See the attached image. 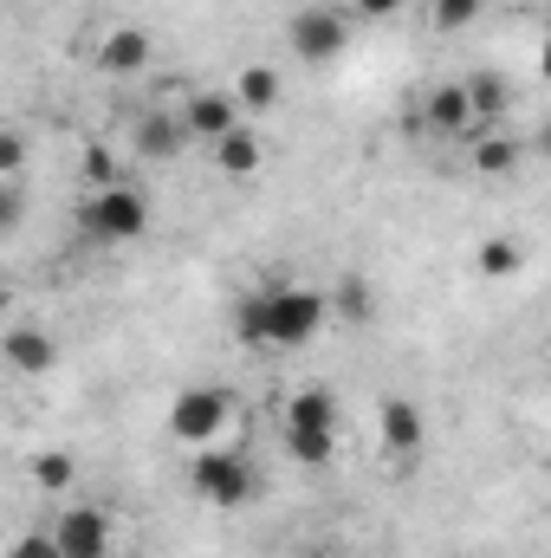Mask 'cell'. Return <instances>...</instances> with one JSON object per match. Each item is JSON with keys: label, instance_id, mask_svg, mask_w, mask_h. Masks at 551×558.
<instances>
[{"label": "cell", "instance_id": "6da1fadb", "mask_svg": "<svg viewBox=\"0 0 551 558\" xmlns=\"http://www.w3.org/2000/svg\"><path fill=\"white\" fill-rule=\"evenodd\" d=\"M279 441H285V454L298 468H325L338 454V403H331V390H318V384L292 390L285 410H279Z\"/></svg>", "mask_w": 551, "mask_h": 558}, {"label": "cell", "instance_id": "7a4b0ae2", "mask_svg": "<svg viewBox=\"0 0 551 558\" xmlns=\"http://www.w3.org/2000/svg\"><path fill=\"white\" fill-rule=\"evenodd\" d=\"M188 494L208 500V507H221V513H234V507H247V500L260 494V468H254L241 448H228V441L195 448V461H188Z\"/></svg>", "mask_w": 551, "mask_h": 558}, {"label": "cell", "instance_id": "3957f363", "mask_svg": "<svg viewBox=\"0 0 551 558\" xmlns=\"http://www.w3.org/2000/svg\"><path fill=\"white\" fill-rule=\"evenodd\" d=\"M78 228L105 247H124V241H143L149 234V195L131 189V182H111V189H91L85 208H78Z\"/></svg>", "mask_w": 551, "mask_h": 558}, {"label": "cell", "instance_id": "277c9868", "mask_svg": "<svg viewBox=\"0 0 551 558\" xmlns=\"http://www.w3.org/2000/svg\"><path fill=\"white\" fill-rule=\"evenodd\" d=\"M260 292H267V351H305L331 318L325 292L311 286H260Z\"/></svg>", "mask_w": 551, "mask_h": 558}, {"label": "cell", "instance_id": "5b68a950", "mask_svg": "<svg viewBox=\"0 0 551 558\" xmlns=\"http://www.w3.org/2000/svg\"><path fill=\"white\" fill-rule=\"evenodd\" d=\"M228 428H234V397L215 384H188L169 403V435L182 448H215V441H228Z\"/></svg>", "mask_w": 551, "mask_h": 558}, {"label": "cell", "instance_id": "8992f818", "mask_svg": "<svg viewBox=\"0 0 551 558\" xmlns=\"http://www.w3.org/2000/svg\"><path fill=\"white\" fill-rule=\"evenodd\" d=\"M285 39H292L298 65H331V59L351 52V13L344 7H298L292 26H285Z\"/></svg>", "mask_w": 551, "mask_h": 558}, {"label": "cell", "instance_id": "52a82bcc", "mask_svg": "<svg viewBox=\"0 0 551 558\" xmlns=\"http://www.w3.org/2000/svg\"><path fill=\"white\" fill-rule=\"evenodd\" d=\"M46 533H52L59 558H111V546H118V539H111V520H105L98 507H65Z\"/></svg>", "mask_w": 551, "mask_h": 558}, {"label": "cell", "instance_id": "ba28073f", "mask_svg": "<svg viewBox=\"0 0 551 558\" xmlns=\"http://www.w3.org/2000/svg\"><path fill=\"white\" fill-rule=\"evenodd\" d=\"M175 124H182V137L215 143V137H228V131L241 124V105H234L228 92H188L182 111H175Z\"/></svg>", "mask_w": 551, "mask_h": 558}, {"label": "cell", "instance_id": "9c48e42d", "mask_svg": "<svg viewBox=\"0 0 551 558\" xmlns=\"http://www.w3.org/2000/svg\"><path fill=\"white\" fill-rule=\"evenodd\" d=\"M0 357H7V371H20V377H52L59 338H52L46 325H13V331L0 338Z\"/></svg>", "mask_w": 551, "mask_h": 558}, {"label": "cell", "instance_id": "30bf717a", "mask_svg": "<svg viewBox=\"0 0 551 558\" xmlns=\"http://www.w3.org/2000/svg\"><path fill=\"white\" fill-rule=\"evenodd\" d=\"M377 441H383L390 461H409L415 448L428 441V422H421V410H415L409 397H390V403L377 410Z\"/></svg>", "mask_w": 551, "mask_h": 558}, {"label": "cell", "instance_id": "8fae6325", "mask_svg": "<svg viewBox=\"0 0 551 558\" xmlns=\"http://www.w3.org/2000/svg\"><path fill=\"white\" fill-rule=\"evenodd\" d=\"M415 124H421V131H434V137H480V131H474V105H467V85H434Z\"/></svg>", "mask_w": 551, "mask_h": 558}, {"label": "cell", "instance_id": "7c38bea8", "mask_svg": "<svg viewBox=\"0 0 551 558\" xmlns=\"http://www.w3.org/2000/svg\"><path fill=\"white\" fill-rule=\"evenodd\" d=\"M149 59H156V39L143 26H111L98 46V72H111V78H137V72H149Z\"/></svg>", "mask_w": 551, "mask_h": 558}, {"label": "cell", "instance_id": "4fadbf2b", "mask_svg": "<svg viewBox=\"0 0 551 558\" xmlns=\"http://www.w3.org/2000/svg\"><path fill=\"white\" fill-rule=\"evenodd\" d=\"M208 149H215V169H221L228 182H254V175L267 169V143H260L254 124H234L228 137H215Z\"/></svg>", "mask_w": 551, "mask_h": 558}, {"label": "cell", "instance_id": "5bb4252c", "mask_svg": "<svg viewBox=\"0 0 551 558\" xmlns=\"http://www.w3.org/2000/svg\"><path fill=\"white\" fill-rule=\"evenodd\" d=\"M131 143H137V162H169L175 149H182V124H175V111H143L137 131H131Z\"/></svg>", "mask_w": 551, "mask_h": 558}, {"label": "cell", "instance_id": "9a60e30c", "mask_svg": "<svg viewBox=\"0 0 551 558\" xmlns=\"http://www.w3.org/2000/svg\"><path fill=\"white\" fill-rule=\"evenodd\" d=\"M467 105H474V131H500V118L513 111V85L500 72H480L467 78Z\"/></svg>", "mask_w": 551, "mask_h": 558}, {"label": "cell", "instance_id": "2e32d148", "mask_svg": "<svg viewBox=\"0 0 551 558\" xmlns=\"http://www.w3.org/2000/svg\"><path fill=\"white\" fill-rule=\"evenodd\" d=\"M519 162H526V149H519V137H506V131H480L474 137V169L480 175H519Z\"/></svg>", "mask_w": 551, "mask_h": 558}, {"label": "cell", "instance_id": "e0dca14e", "mask_svg": "<svg viewBox=\"0 0 551 558\" xmlns=\"http://www.w3.org/2000/svg\"><path fill=\"white\" fill-rule=\"evenodd\" d=\"M279 92H285V85H279L273 65H241V85H234L228 98H234V105H241V118H247V111H273Z\"/></svg>", "mask_w": 551, "mask_h": 558}, {"label": "cell", "instance_id": "ac0fdd59", "mask_svg": "<svg viewBox=\"0 0 551 558\" xmlns=\"http://www.w3.org/2000/svg\"><path fill=\"white\" fill-rule=\"evenodd\" d=\"M26 481H33L39 494H65V487H78V461H72L65 448H46V454L26 461Z\"/></svg>", "mask_w": 551, "mask_h": 558}, {"label": "cell", "instance_id": "d6986e66", "mask_svg": "<svg viewBox=\"0 0 551 558\" xmlns=\"http://www.w3.org/2000/svg\"><path fill=\"white\" fill-rule=\"evenodd\" d=\"M325 305H331L344 325H370V312H377V299H370V279H364V274H344V279H338V292H331Z\"/></svg>", "mask_w": 551, "mask_h": 558}, {"label": "cell", "instance_id": "ffe728a7", "mask_svg": "<svg viewBox=\"0 0 551 558\" xmlns=\"http://www.w3.org/2000/svg\"><path fill=\"white\" fill-rule=\"evenodd\" d=\"M474 267H480V279H513L519 267H526V247H519L513 234H493V241H480Z\"/></svg>", "mask_w": 551, "mask_h": 558}, {"label": "cell", "instance_id": "44dd1931", "mask_svg": "<svg viewBox=\"0 0 551 558\" xmlns=\"http://www.w3.org/2000/svg\"><path fill=\"white\" fill-rule=\"evenodd\" d=\"M234 338H241L247 351H267V292H247V299L234 305Z\"/></svg>", "mask_w": 551, "mask_h": 558}, {"label": "cell", "instance_id": "7402d4cb", "mask_svg": "<svg viewBox=\"0 0 551 558\" xmlns=\"http://www.w3.org/2000/svg\"><path fill=\"white\" fill-rule=\"evenodd\" d=\"M487 13V0H428V26L434 33H461V26H474Z\"/></svg>", "mask_w": 551, "mask_h": 558}, {"label": "cell", "instance_id": "603a6c76", "mask_svg": "<svg viewBox=\"0 0 551 558\" xmlns=\"http://www.w3.org/2000/svg\"><path fill=\"white\" fill-rule=\"evenodd\" d=\"M78 175H85L91 189H111V182H118V156H111L105 143H85V156H78Z\"/></svg>", "mask_w": 551, "mask_h": 558}, {"label": "cell", "instance_id": "cb8c5ba5", "mask_svg": "<svg viewBox=\"0 0 551 558\" xmlns=\"http://www.w3.org/2000/svg\"><path fill=\"white\" fill-rule=\"evenodd\" d=\"M26 156H33V143L20 137L13 124H0V182H13V175L26 169Z\"/></svg>", "mask_w": 551, "mask_h": 558}, {"label": "cell", "instance_id": "d4e9b609", "mask_svg": "<svg viewBox=\"0 0 551 558\" xmlns=\"http://www.w3.org/2000/svg\"><path fill=\"white\" fill-rule=\"evenodd\" d=\"M26 221V189L20 182H0V234H13Z\"/></svg>", "mask_w": 551, "mask_h": 558}, {"label": "cell", "instance_id": "484cf974", "mask_svg": "<svg viewBox=\"0 0 551 558\" xmlns=\"http://www.w3.org/2000/svg\"><path fill=\"white\" fill-rule=\"evenodd\" d=\"M7 558H59V546H52V533H20L7 546Z\"/></svg>", "mask_w": 551, "mask_h": 558}, {"label": "cell", "instance_id": "4316f807", "mask_svg": "<svg viewBox=\"0 0 551 558\" xmlns=\"http://www.w3.org/2000/svg\"><path fill=\"white\" fill-rule=\"evenodd\" d=\"M344 13H357V20H396L403 0H344Z\"/></svg>", "mask_w": 551, "mask_h": 558}, {"label": "cell", "instance_id": "83f0119b", "mask_svg": "<svg viewBox=\"0 0 551 558\" xmlns=\"http://www.w3.org/2000/svg\"><path fill=\"white\" fill-rule=\"evenodd\" d=\"M0 305H7V286H0Z\"/></svg>", "mask_w": 551, "mask_h": 558}]
</instances>
